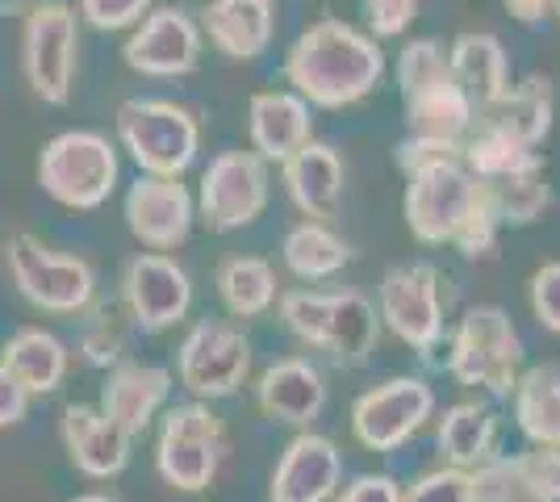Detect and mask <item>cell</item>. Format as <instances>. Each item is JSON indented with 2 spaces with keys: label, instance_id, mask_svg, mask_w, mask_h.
Segmentation results:
<instances>
[{
  "label": "cell",
  "instance_id": "cell-39",
  "mask_svg": "<svg viewBox=\"0 0 560 502\" xmlns=\"http://www.w3.org/2000/svg\"><path fill=\"white\" fill-rule=\"evenodd\" d=\"M419 13V0H369V22L381 38H394L406 25L415 22Z\"/></svg>",
  "mask_w": 560,
  "mask_h": 502
},
{
  "label": "cell",
  "instance_id": "cell-28",
  "mask_svg": "<svg viewBox=\"0 0 560 502\" xmlns=\"http://www.w3.org/2000/svg\"><path fill=\"white\" fill-rule=\"evenodd\" d=\"M518 428L539 448H560V369L544 364L514 385Z\"/></svg>",
  "mask_w": 560,
  "mask_h": 502
},
{
  "label": "cell",
  "instance_id": "cell-8",
  "mask_svg": "<svg viewBox=\"0 0 560 502\" xmlns=\"http://www.w3.org/2000/svg\"><path fill=\"white\" fill-rule=\"evenodd\" d=\"M22 59L30 89L50 105H63L71 96V75H75V13L63 0H43L30 9Z\"/></svg>",
  "mask_w": 560,
  "mask_h": 502
},
{
  "label": "cell",
  "instance_id": "cell-9",
  "mask_svg": "<svg viewBox=\"0 0 560 502\" xmlns=\"http://www.w3.org/2000/svg\"><path fill=\"white\" fill-rule=\"evenodd\" d=\"M268 206V167L256 151H226L201 176V214L210 231H238Z\"/></svg>",
  "mask_w": 560,
  "mask_h": 502
},
{
  "label": "cell",
  "instance_id": "cell-36",
  "mask_svg": "<svg viewBox=\"0 0 560 502\" xmlns=\"http://www.w3.org/2000/svg\"><path fill=\"white\" fill-rule=\"evenodd\" d=\"M401 502H468V474L465 469H435L410 486Z\"/></svg>",
  "mask_w": 560,
  "mask_h": 502
},
{
  "label": "cell",
  "instance_id": "cell-10",
  "mask_svg": "<svg viewBox=\"0 0 560 502\" xmlns=\"http://www.w3.org/2000/svg\"><path fill=\"white\" fill-rule=\"evenodd\" d=\"M222 460V423L210 407H176L160 431V474L176 490H206Z\"/></svg>",
  "mask_w": 560,
  "mask_h": 502
},
{
  "label": "cell",
  "instance_id": "cell-30",
  "mask_svg": "<svg viewBox=\"0 0 560 502\" xmlns=\"http://www.w3.org/2000/svg\"><path fill=\"white\" fill-rule=\"evenodd\" d=\"M493 431H498V423H493L490 410L477 407V402H460L440 419V453L452 460V469L477 465L490 456Z\"/></svg>",
  "mask_w": 560,
  "mask_h": 502
},
{
  "label": "cell",
  "instance_id": "cell-19",
  "mask_svg": "<svg viewBox=\"0 0 560 502\" xmlns=\"http://www.w3.org/2000/svg\"><path fill=\"white\" fill-rule=\"evenodd\" d=\"M323 402H327V385L310 360H280L259 377V407L280 423H310Z\"/></svg>",
  "mask_w": 560,
  "mask_h": 502
},
{
  "label": "cell",
  "instance_id": "cell-7",
  "mask_svg": "<svg viewBox=\"0 0 560 502\" xmlns=\"http://www.w3.org/2000/svg\"><path fill=\"white\" fill-rule=\"evenodd\" d=\"M4 252H9L13 281H18V289L34 306L55 314H71L84 311L93 302L96 277L80 256H59V252L43 247L34 235H13Z\"/></svg>",
  "mask_w": 560,
  "mask_h": 502
},
{
  "label": "cell",
  "instance_id": "cell-26",
  "mask_svg": "<svg viewBox=\"0 0 560 502\" xmlns=\"http://www.w3.org/2000/svg\"><path fill=\"white\" fill-rule=\"evenodd\" d=\"M486 126L511 135L523 147H536L552 130V89H548V80L532 75L518 89H506L502 101L490 105V121Z\"/></svg>",
  "mask_w": 560,
  "mask_h": 502
},
{
  "label": "cell",
  "instance_id": "cell-18",
  "mask_svg": "<svg viewBox=\"0 0 560 502\" xmlns=\"http://www.w3.org/2000/svg\"><path fill=\"white\" fill-rule=\"evenodd\" d=\"M284 185L298 210L310 214V222H323L339 210L343 192V164L327 143H305L284 160Z\"/></svg>",
  "mask_w": 560,
  "mask_h": 502
},
{
  "label": "cell",
  "instance_id": "cell-15",
  "mask_svg": "<svg viewBox=\"0 0 560 502\" xmlns=\"http://www.w3.org/2000/svg\"><path fill=\"white\" fill-rule=\"evenodd\" d=\"M192 302L185 268L167 256H139L126 268V306L139 318L147 331H164L172 323H180Z\"/></svg>",
  "mask_w": 560,
  "mask_h": 502
},
{
  "label": "cell",
  "instance_id": "cell-34",
  "mask_svg": "<svg viewBox=\"0 0 560 502\" xmlns=\"http://www.w3.org/2000/svg\"><path fill=\"white\" fill-rule=\"evenodd\" d=\"M280 314L289 323V331L323 348L327 343V314H330V293H310V289H293L280 297Z\"/></svg>",
  "mask_w": 560,
  "mask_h": 502
},
{
  "label": "cell",
  "instance_id": "cell-38",
  "mask_svg": "<svg viewBox=\"0 0 560 502\" xmlns=\"http://www.w3.org/2000/svg\"><path fill=\"white\" fill-rule=\"evenodd\" d=\"M532 306L539 323L560 335V264H544L532 277Z\"/></svg>",
  "mask_w": 560,
  "mask_h": 502
},
{
  "label": "cell",
  "instance_id": "cell-5",
  "mask_svg": "<svg viewBox=\"0 0 560 502\" xmlns=\"http://www.w3.org/2000/svg\"><path fill=\"white\" fill-rule=\"evenodd\" d=\"M117 135L135 164L151 176L176 180L197 155V121L172 101H126L117 109Z\"/></svg>",
  "mask_w": 560,
  "mask_h": 502
},
{
  "label": "cell",
  "instance_id": "cell-14",
  "mask_svg": "<svg viewBox=\"0 0 560 502\" xmlns=\"http://www.w3.org/2000/svg\"><path fill=\"white\" fill-rule=\"evenodd\" d=\"M201 34L185 9H155L126 43V63L142 75H185L197 68Z\"/></svg>",
  "mask_w": 560,
  "mask_h": 502
},
{
  "label": "cell",
  "instance_id": "cell-24",
  "mask_svg": "<svg viewBox=\"0 0 560 502\" xmlns=\"http://www.w3.org/2000/svg\"><path fill=\"white\" fill-rule=\"evenodd\" d=\"M213 47L231 59H256L272 43V0H213L206 9Z\"/></svg>",
  "mask_w": 560,
  "mask_h": 502
},
{
  "label": "cell",
  "instance_id": "cell-17",
  "mask_svg": "<svg viewBox=\"0 0 560 502\" xmlns=\"http://www.w3.org/2000/svg\"><path fill=\"white\" fill-rule=\"evenodd\" d=\"M339 448L323 435H298L277 474H272V502H327L339 486Z\"/></svg>",
  "mask_w": 560,
  "mask_h": 502
},
{
  "label": "cell",
  "instance_id": "cell-21",
  "mask_svg": "<svg viewBox=\"0 0 560 502\" xmlns=\"http://www.w3.org/2000/svg\"><path fill=\"white\" fill-rule=\"evenodd\" d=\"M63 440H68L71 460L89 478H114L117 469L126 465V456H130V435L89 407H68Z\"/></svg>",
  "mask_w": 560,
  "mask_h": 502
},
{
  "label": "cell",
  "instance_id": "cell-25",
  "mask_svg": "<svg viewBox=\"0 0 560 502\" xmlns=\"http://www.w3.org/2000/svg\"><path fill=\"white\" fill-rule=\"evenodd\" d=\"M335 364L343 369H360L364 360L373 357L376 348V311L373 302L355 289H339L330 293V314H327V343Z\"/></svg>",
  "mask_w": 560,
  "mask_h": 502
},
{
  "label": "cell",
  "instance_id": "cell-3",
  "mask_svg": "<svg viewBox=\"0 0 560 502\" xmlns=\"http://www.w3.org/2000/svg\"><path fill=\"white\" fill-rule=\"evenodd\" d=\"M401 96H406V121L415 130V143L456 147V139L468 130L472 105L452 80L447 55L431 38H419L401 50L397 63Z\"/></svg>",
  "mask_w": 560,
  "mask_h": 502
},
{
  "label": "cell",
  "instance_id": "cell-32",
  "mask_svg": "<svg viewBox=\"0 0 560 502\" xmlns=\"http://www.w3.org/2000/svg\"><path fill=\"white\" fill-rule=\"evenodd\" d=\"M468 167H472V176L481 180V185H490V180H502V176H511V172H518V167L536 164L539 155L532 151V147H523L518 139H511V135H502V130H481L472 143H468L465 151Z\"/></svg>",
  "mask_w": 560,
  "mask_h": 502
},
{
  "label": "cell",
  "instance_id": "cell-44",
  "mask_svg": "<svg viewBox=\"0 0 560 502\" xmlns=\"http://www.w3.org/2000/svg\"><path fill=\"white\" fill-rule=\"evenodd\" d=\"M552 4H557V9H560V0H552Z\"/></svg>",
  "mask_w": 560,
  "mask_h": 502
},
{
  "label": "cell",
  "instance_id": "cell-37",
  "mask_svg": "<svg viewBox=\"0 0 560 502\" xmlns=\"http://www.w3.org/2000/svg\"><path fill=\"white\" fill-rule=\"evenodd\" d=\"M151 0H80V13L96 25V30H126L147 13Z\"/></svg>",
  "mask_w": 560,
  "mask_h": 502
},
{
  "label": "cell",
  "instance_id": "cell-16",
  "mask_svg": "<svg viewBox=\"0 0 560 502\" xmlns=\"http://www.w3.org/2000/svg\"><path fill=\"white\" fill-rule=\"evenodd\" d=\"M126 222L135 231V240L155 247V252H172L176 243L188 240L192 226V197L180 180H164V176H147L135 189L126 192Z\"/></svg>",
  "mask_w": 560,
  "mask_h": 502
},
{
  "label": "cell",
  "instance_id": "cell-13",
  "mask_svg": "<svg viewBox=\"0 0 560 502\" xmlns=\"http://www.w3.org/2000/svg\"><path fill=\"white\" fill-rule=\"evenodd\" d=\"M381 314L394 327L397 339L410 348L431 352L444 331V306H440V272L431 264H406L394 268L381 285Z\"/></svg>",
  "mask_w": 560,
  "mask_h": 502
},
{
  "label": "cell",
  "instance_id": "cell-11",
  "mask_svg": "<svg viewBox=\"0 0 560 502\" xmlns=\"http://www.w3.org/2000/svg\"><path fill=\"white\" fill-rule=\"evenodd\" d=\"M435 407L431 385L415 382V377H394V382L369 389L355 410H351V428L355 440L373 453H394L397 444H406L415 431L422 428V419Z\"/></svg>",
  "mask_w": 560,
  "mask_h": 502
},
{
  "label": "cell",
  "instance_id": "cell-35",
  "mask_svg": "<svg viewBox=\"0 0 560 502\" xmlns=\"http://www.w3.org/2000/svg\"><path fill=\"white\" fill-rule=\"evenodd\" d=\"M514 465H518L527 490L539 502H560V448H539V453L514 456Z\"/></svg>",
  "mask_w": 560,
  "mask_h": 502
},
{
  "label": "cell",
  "instance_id": "cell-20",
  "mask_svg": "<svg viewBox=\"0 0 560 502\" xmlns=\"http://www.w3.org/2000/svg\"><path fill=\"white\" fill-rule=\"evenodd\" d=\"M167 389H172V377H167V369H160V364H121L114 377H109V385H105V394H101L105 419L117 423L126 435H135L160 410Z\"/></svg>",
  "mask_w": 560,
  "mask_h": 502
},
{
  "label": "cell",
  "instance_id": "cell-27",
  "mask_svg": "<svg viewBox=\"0 0 560 502\" xmlns=\"http://www.w3.org/2000/svg\"><path fill=\"white\" fill-rule=\"evenodd\" d=\"M18 385H22L25 394H47L55 385L63 382V369H68V352H63V343L55 339L50 331H38V327H30V331H18L9 339V348H4V360H0Z\"/></svg>",
  "mask_w": 560,
  "mask_h": 502
},
{
  "label": "cell",
  "instance_id": "cell-43",
  "mask_svg": "<svg viewBox=\"0 0 560 502\" xmlns=\"http://www.w3.org/2000/svg\"><path fill=\"white\" fill-rule=\"evenodd\" d=\"M75 502H114V499H105V494H84V499H75Z\"/></svg>",
  "mask_w": 560,
  "mask_h": 502
},
{
  "label": "cell",
  "instance_id": "cell-40",
  "mask_svg": "<svg viewBox=\"0 0 560 502\" xmlns=\"http://www.w3.org/2000/svg\"><path fill=\"white\" fill-rule=\"evenodd\" d=\"M339 502H401V490L385 474H364V478L351 481Z\"/></svg>",
  "mask_w": 560,
  "mask_h": 502
},
{
  "label": "cell",
  "instance_id": "cell-1",
  "mask_svg": "<svg viewBox=\"0 0 560 502\" xmlns=\"http://www.w3.org/2000/svg\"><path fill=\"white\" fill-rule=\"evenodd\" d=\"M381 72H385V59H381L376 43H369L360 30L335 22V17L310 25L284 59V75L298 84L302 101L327 105V109L369 96Z\"/></svg>",
  "mask_w": 560,
  "mask_h": 502
},
{
  "label": "cell",
  "instance_id": "cell-41",
  "mask_svg": "<svg viewBox=\"0 0 560 502\" xmlns=\"http://www.w3.org/2000/svg\"><path fill=\"white\" fill-rule=\"evenodd\" d=\"M25 402H30V394H25L18 377L0 364V428H13V423H22L25 419Z\"/></svg>",
  "mask_w": 560,
  "mask_h": 502
},
{
  "label": "cell",
  "instance_id": "cell-42",
  "mask_svg": "<svg viewBox=\"0 0 560 502\" xmlns=\"http://www.w3.org/2000/svg\"><path fill=\"white\" fill-rule=\"evenodd\" d=\"M502 4L511 9L514 22L539 25V22H544V13H548V4H552V0H502Z\"/></svg>",
  "mask_w": 560,
  "mask_h": 502
},
{
  "label": "cell",
  "instance_id": "cell-4",
  "mask_svg": "<svg viewBox=\"0 0 560 502\" xmlns=\"http://www.w3.org/2000/svg\"><path fill=\"white\" fill-rule=\"evenodd\" d=\"M38 185L68 210H96L117 185L114 143L96 130H63L43 147Z\"/></svg>",
  "mask_w": 560,
  "mask_h": 502
},
{
  "label": "cell",
  "instance_id": "cell-12",
  "mask_svg": "<svg viewBox=\"0 0 560 502\" xmlns=\"http://www.w3.org/2000/svg\"><path fill=\"white\" fill-rule=\"evenodd\" d=\"M252 369V343L231 323H197L180 343V382L197 398H226Z\"/></svg>",
  "mask_w": 560,
  "mask_h": 502
},
{
  "label": "cell",
  "instance_id": "cell-6",
  "mask_svg": "<svg viewBox=\"0 0 560 502\" xmlns=\"http://www.w3.org/2000/svg\"><path fill=\"white\" fill-rule=\"evenodd\" d=\"M523 343L514 335L511 318L498 306H472L452 343V373L456 382L481 385L493 398H511L518 385Z\"/></svg>",
  "mask_w": 560,
  "mask_h": 502
},
{
  "label": "cell",
  "instance_id": "cell-33",
  "mask_svg": "<svg viewBox=\"0 0 560 502\" xmlns=\"http://www.w3.org/2000/svg\"><path fill=\"white\" fill-rule=\"evenodd\" d=\"M486 189H490L493 210L502 218H511V222H532L548 206V185H544V164L539 160L511 172V176H502V180H490Z\"/></svg>",
  "mask_w": 560,
  "mask_h": 502
},
{
  "label": "cell",
  "instance_id": "cell-23",
  "mask_svg": "<svg viewBox=\"0 0 560 502\" xmlns=\"http://www.w3.org/2000/svg\"><path fill=\"white\" fill-rule=\"evenodd\" d=\"M452 80L460 84V93L468 96V105L490 109L493 101H502L506 84V50L493 34H460L456 47L447 55Z\"/></svg>",
  "mask_w": 560,
  "mask_h": 502
},
{
  "label": "cell",
  "instance_id": "cell-29",
  "mask_svg": "<svg viewBox=\"0 0 560 502\" xmlns=\"http://www.w3.org/2000/svg\"><path fill=\"white\" fill-rule=\"evenodd\" d=\"M218 293L226 302V311L238 314V318H252V314H264L277 297V272L268 260H256V256H234L218 268Z\"/></svg>",
  "mask_w": 560,
  "mask_h": 502
},
{
  "label": "cell",
  "instance_id": "cell-2",
  "mask_svg": "<svg viewBox=\"0 0 560 502\" xmlns=\"http://www.w3.org/2000/svg\"><path fill=\"white\" fill-rule=\"evenodd\" d=\"M401 167L410 172L406 189V222L422 243H444L468 226V218L486 206V185L460 164L456 147L406 143L397 151Z\"/></svg>",
  "mask_w": 560,
  "mask_h": 502
},
{
  "label": "cell",
  "instance_id": "cell-31",
  "mask_svg": "<svg viewBox=\"0 0 560 502\" xmlns=\"http://www.w3.org/2000/svg\"><path fill=\"white\" fill-rule=\"evenodd\" d=\"M284 264L302 281H318V277H330L348 264V243L323 222H302L284 235Z\"/></svg>",
  "mask_w": 560,
  "mask_h": 502
},
{
  "label": "cell",
  "instance_id": "cell-22",
  "mask_svg": "<svg viewBox=\"0 0 560 502\" xmlns=\"http://www.w3.org/2000/svg\"><path fill=\"white\" fill-rule=\"evenodd\" d=\"M252 143L259 160H289L310 143V105L293 93L252 96Z\"/></svg>",
  "mask_w": 560,
  "mask_h": 502
}]
</instances>
